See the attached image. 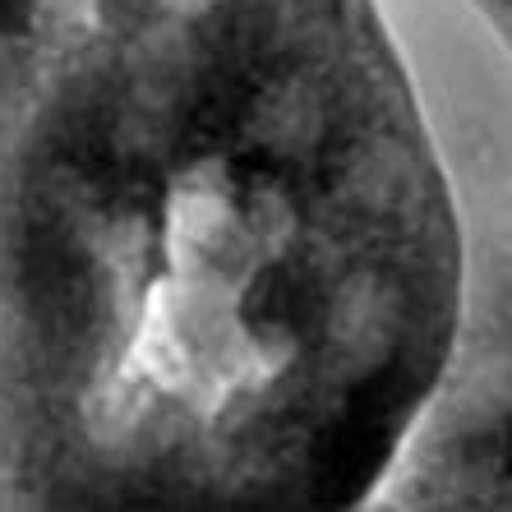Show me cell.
Returning <instances> with one entry per match:
<instances>
[]
</instances>
